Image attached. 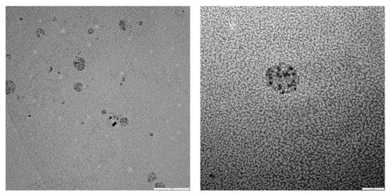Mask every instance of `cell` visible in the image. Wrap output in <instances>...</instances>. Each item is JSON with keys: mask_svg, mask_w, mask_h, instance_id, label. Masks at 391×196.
<instances>
[{"mask_svg": "<svg viewBox=\"0 0 391 196\" xmlns=\"http://www.w3.org/2000/svg\"><path fill=\"white\" fill-rule=\"evenodd\" d=\"M267 77L269 85L281 94L294 92L299 85L298 73L289 64L279 63L270 67Z\"/></svg>", "mask_w": 391, "mask_h": 196, "instance_id": "6da1fadb", "label": "cell"}]
</instances>
